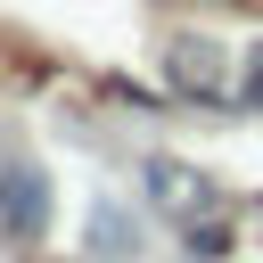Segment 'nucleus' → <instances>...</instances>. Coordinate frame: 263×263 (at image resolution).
Returning a JSON list of instances; mask_svg holds the SVG:
<instances>
[{
	"mask_svg": "<svg viewBox=\"0 0 263 263\" xmlns=\"http://www.w3.org/2000/svg\"><path fill=\"white\" fill-rule=\"evenodd\" d=\"M247 90H255V99H263V49H255V74H247Z\"/></svg>",
	"mask_w": 263,
	"mask_h": 263,
	"instance_id": "obj_1",
	"label": "nucleus"
}]
</instances>
